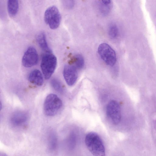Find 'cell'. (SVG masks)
I'll return each mask as SVG.
<instances>
[{"instance_id": "cell-1", "label": "cell", "mask_w": 156, "mask_h": 156, "mask_svg": "<svg viewBox=\"0 0 156 156\" xmlns=\"http://www.w3.org/2000/svg\"><path fill=\"white\" fill-rule=\"evenodd\" d=\"M85 143L87 149L93 155H105V149L103 141L96 133L90 132L87 133L85 136Z\"/></svg>"}, {"instance_id": "cell-2", "label": "cell", "mask_w": 156, "mask_h": 156, "mask_svg": "<svg viewBox=\"0 0 156 156\" xmlns=\"http://www.w3.org/2000/svg\"><path fill=\"white\" fill-rule=\"evenodd\" d=\"M61 100L56 94H51L46 98L43 105L44 114L48 116L56 114L62 106Z\"/></svg>"}, {"instance_id": "cell-3", "label": "cell", "mask_w": 156, "mask_h": 156, "mask_svg": "<svg viewBox=\"0 0 156 156\" xmlns=\"http://www.w3.org/2000/svg\"><path fill=\"white\" fill-rule=\"evenodd\" d=\"M57 64L56 56L51 53L44 54L42 57L41 67L46 80L49 79L54 73Z\"/></svg>"}, {"instance_id": "cell-4", "label": "cell", "mask_w": 156, "mask_h": 156, "mask_svg": "<svg viewBox=\"0 0 156 156\" xmlns=\"http://www.w3.org/2000/svg\"><path fill=\"white\" fill-rule=\"evenodd\" d=\"M61 20V14L56 7L51 6L46 9L44 15V20L50 29H57L60 25Z\"/></svg>"}, {"instance_id": "cell-5", "label": "cell", "mask_w": 156, "mask_h": 156, "mask_svg": "<svg viewBox=\"0 0 156 156\" xmlns=\"http://www.w3.org/2000/svg\"><path fill=\"white\" fill-rule=\"evenodd\" d=\"M98 53L102 59L107 65L113 66L116 61L115 51L112 48L106 43H102L99 46Z\"/></svg>"}, {"instance_id": "cell-6", "label": "cell", "mask_w": 156, "mask_h": 156, "mask_svg": "<svg viewBox=\"0 0 156 156\" xmlns=\"http://www.w3.org/2000/svg\"><path fill=\"white\" fill-rule=\"evenodd\" d=\"M106 113L109 120L113 124H118L121 118V112L120 106L115 100L110 101L107 104Z\"/></svg>"}, {"instance_id": "cell-7", "label": "cell", "mask_w": 156, "mask_h": 156, "mask_svg": "<svg viewBox=\"0 0 156 156\" xmlns=\"http://www.w3.org/2000/svg\"><path fill=\"white\" fill-rule=\"evenodd\" d=\"M38 55L35 48L29 47L25 52L22 59L23 66L27 68L32 67L38 62Z\"/></svg>"}, {"instance_id": "cell-8", "label": "cell", "mask_w": 156, "mask_h": 156, "mask_svg": "<svg viewBox=\"0 0 156 156\" xmlns=\"http://www.w3.org/2000/svg\"><path fill=\"white\" fill-rule=\"evenodd\" d=\"M63 76L67 84L69 86H72L78 78L77 69L72 65H66L64 68Z\"/></svg>"}, {"instance_id": "cell-9", "label": "cell", "mask_w": 156, "mask_h": 156, "mask_svg": "<svg viewBox=\"0 0 156 156\" xmlns=\"http://www.w3.org/2000/svg\"><path fill=\"white\" fill-rule=\"evenodd\" d=\"M28 115L23 111H18L13 113L10 117L12 124L16 126H21L25 124L28 119Z\"/></svg>"}, {"instance_id": "cell-10", "label": "cell", "mask_w": 156, "mask_h": 156, "mask_svg": "<svg viewBox=\"0 0 156 156\" xmlns=\"http://www.w3.org/2000/svg\"><path fill=\"white\" fill-rule=\"evenodd\" d=\"M28 80L31 83L38 86L43 83V78L41 72L35 69L32 71L29 74Z\"/></svg>"}, {"instance_id": "cell-11", "label": "cell", "mask_w": 156, "mask_h": 156, "mask_svg": "<svg viewBox=\"0 0 156 156\" xmlns=\"http://www.w3.org/2000/svg\"><path fill=\"white\" fill-rule=\"evenodd\" d=\"M37 42L40 48L47 53H51V50L49 47L46 40L45 34L44 32L39 33L36 37Z\"/></svg>"}, {"instance_id": "cell-12", "label": "cell", "mask_w": 156, "mask_h": 156, "mask_svg": "<svg viewBox=\"0 0 156 156\" xmlns=\"http://www.w3.org/2000/svg\"><path fill=\"white\" fill-rule=\"evenodd\" d=\"M7 9L9 16H15L19 9V0H7Z\"/></svg>"}, {"instance_id": "cell-13", "label": "cell", "mask_w": 156, "mask_h": 156, "mask_svg": "<svg viewBox=\"0 0 156 156\" xmlns=\"http://www.w3.org/2000/svg\"><path fill=\"white\" fill-rule=\"evenodd\" d=\"M71 63L73 64L77 69H81L84 66V59L83 56L80 54H77L73 56L71 60Z\"/></svg>"}, {"instance_id": "cell-14", "label": "cell", "mask_w": 156, "mask_h": 156, "mask_svg": "<svg viewBox=\"0 0 156 156\" xmlns=\"http://www.w3.org/2000/svg\"><path fill=\"white\" fill-rule=\"evenodd\" d=\"M57 144V138L55 134L51 133L49 137L48 147L51 151H53L55 149Z\"/></svg>"}, {"instance_id": "cell-15", "label": "cell", "mask_w": 156, "mask_h": 156, "mask_svg": "<svg viewBox=\"0 0 156 156\" xmlns=\"http://www.w3.org/2000/svg\"><path fill=\"white\" fill-rule=\"evenodd\" d=\"M51 84L52 87L56 91L60 93L63 92V88L62 85L59 80L54 78L51 81Z\"/></svg>"}, {"instance_id": "cell-16", "label": "cell", "mask_w": 156, "mask_h": 156, "mask_svg": "<svg viewBox=\"0 0 156 156\" xmlns=\"http://www.w3.org/2000/svg\"><path fill=\"white\" fill-rule=\"evenodd\" d=\"M108 35L112 39H115L118 34L119 30L116 25L112 24L109 27L108 29Z\"/></svg>"}, {"instance_id": "cell-17", "label": "cell", "mask_w": 156, "mask_h": 156, "mask_svg": "<svg viewBox=\"0 0 156 156\" xmlns=\"http://www.w3.org/2000/svg\"><path fill=\"white\" fill-rule=\"evenodd\" d=\"M111 7V5H107L102 3L100 7V10L103 14L105 15L109 12L110 10Z\"/></svg>"}, {"instance_id": "cell-18", "label": "cell", "mask_w": 156, "mask_h": 156, "mask_svg": "<svg viewBox=\"0 0 156 156\" xmlns=\"http://www.w3.org/2000/svg\"><path fill=\"white\" fill-rule=\"evenodd\" d=\"M65 3L66 7L69 9L72 8L74 5V0H65Z\"/></svg>"}, {"instance_id": "cell-19", "label": "cell", "mask_w": 156, "mask_h": 156, "mask_svg": "<svg viewBox=\"0 0 156 156\" xmlns=\"http://www.w3.org/2000/svg\"><path fill=\"white\" fill-rule=\"evenodd\" d=\"M101 2L105 5H110L111 3V0H101Z\"/></svg>"}]
</instances>
